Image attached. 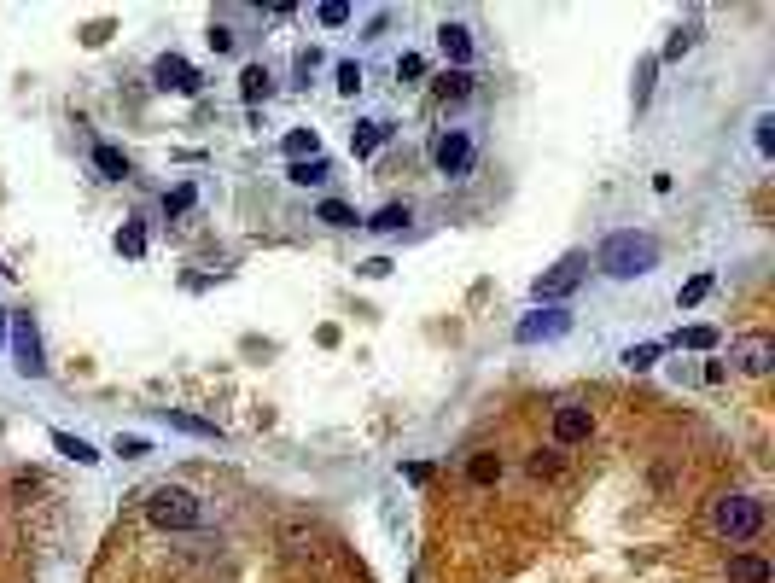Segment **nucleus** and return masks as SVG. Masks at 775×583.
Here are the masks:
<instances>
[{"label": "nucleus", "mask_w": 775, "mask_h": 583, "mask_svg": "<svg viewBox=\"0 0 775 583\" xmlns=\"http://www.w3.org/2000/svg\"><path fill=\"white\" fill-rule=\"evenodd\" d=\"M659 263V245L647 240V234H612L607 245H601V257H595V269H607L612 280H636L647 275Z\"/></svg>", "instance_id": "f257e3e1"}, {"label": "nucleus", "mask_w": 775, "mask_h": 583, "mask_svg": "<svg viewBox=\"0 0 775 583\" xmlns=\"http://www.w3.org/2000/svg\"><path fill=\"white\" fill-rule=\"evenodd\" d=\"M199 496L193 490H181V484H158L152 490V502H146V519L158 525V531H193L199 525Z\"/></svg>", "instance_id": "f03ea898"}, {"label": "nucleus", "mask_w": 775, "mask_h": 583, "mask_svg": "<svg viewBox=\"0 0 775 583\" xmlns=\"http://www.w3.org/2000/svg\"><path fill=\"white\" fill-rule=\"evenodd\" d=\"M711 531L729 537V543L758 537V531H764V502H758V496H723V502L711 508Z\"/></svg>", "instance_id": "7ed1b4c3"}, {"label": "nucleus", "mask_w": 775, "mask_h": 583, "mask_svg": "<svg viewBox=\"0 0 775 583\" xmlns=\"http://www.w3.org/2000/svg\"><path fill=\"white\" fill-rule=\"evenodd\" d=\"M583 275H589V257H577V251H572V257H560V263L531 286V292H537V304H560V298H572L577 286H583Z\"/></svg>", "instance_id": "20e7f679"}, {"label": "nucleus", "mask_w": 775, "mask_h": 583, "mask_svg": "<svg viewBox=\"0 0 775 583\" xmlns=\"http://www.w3.org/2000/svg\"><path fill=\"white\" fill-rule=\"evenodd\" d=\"M6 333H12V350H18V368H24V374H30V379L47 374V362H41V333H35L30 315H12V321H6Z\"/></svg>", "instance_id": "39448f33"}, {"label": "nucleus", "mask_w": 775, "mask_h": 583, "mask_svg": "<svg viewBox=\"0 0 775 583\" xmlns=\"http://www.w3.org/2000/svg\"><path fill=\"white\" fill-rule=\"evenodd\" d=\"M432 164H438L443 175H467L472 170V140L461 135V129L438 135V140H432Z\"/></svg>", "instance_id": "423d86ee"}, {"label": "nucleus", "mask_w": 775, "mask_h": 583, "mask_svg": "<svg viewBox=\"0 0 775 583\" xmlns=\"http://www.w3.org/2000/svg\"><path fill=\"white\" fill-rule=\"evenodd\" d=\"M589 426H595V420H589L583 403H560V409H554V449L583 444V438H589Z\"/></svg>", "instance_id": "0eeeda50"}, {"label": "nucleus", "mask_w": 775, "mask_h": 583, "mask_svg": "<svg viewBox=\"0 0 775 583\" xmlns=\"http://www.w3.org/2000/svg\"><path fill=\"white\" fill-rule=\"evenodd\" d=\"M152 76H158V88H175V94H199L204 82H199V70L187 65L181 53H164L158 65H152Z\"/></svg>", "instance_id": "6e6552de"}, {"label": "nucleus", "mask_w": 775, "mask_h": 583, "mask_svg": "<svg viewBox=\"0 0 775 583\" xmlns=\"http://www.w3.org/2000/svg\"><path fill=\"white\" fill-rule=\"evenodd\" d=\"M735 368H741V374H770V368H775V339L746 333V339L735 344Z\"/></svg>", "instance_id": "1a4fd4ad"}, {"label": "nucleus", "mask_w": 775, "mask_h": 583, "mask_svg": "<svg viewBox=\"0 0 775 583\" xmlns=\"http://www.w3.org/2000/svg\"><path fill=\"white\" fill-rule=\"evenodd\" d=\"M438 47H443V59L455 70H467V59H472V30L467 24H443L438 30Z\"/></svg>", "instance_id": "9d476101"}, {"label": "nucleus", "mask_w": 775, "mask_h": 583, "mask_svg": "<svg viewBox=\"0 0 775 583\" xmlns=\"http://www.w3.org/2000/svg\"><path fill=\"white\" fill-rule=\"evenodd\" d=\"M572 321L560 315V309H548V315H531V321H519V344H537V339H560Z\"/></svg>", "instance_id": "9b49d317"}, {"label": "nucleus", "mask_w": 775, "mask_h": 583, "mask_svg": "<svg viewBox=\"0 0 775 583\" xmlns=\"http://www.w3.org/2000/svg\"><path fill=\"white\" fill-rule=\"evenodd\" d=\"M432 94H438L443 105H461V100H472V70H443L438 82H432Z\"/></svg>", "instance_id": "f8f14e48"}, {"label": "nucleus", "mask_w": 775, "mask_h": 583, "mask_svg": "<svg viewBox=\"0 0 775 583\" xmlns=\"http://www.w3.org/2000/svg\"><path fill=\"white\" fill-rule=\"evenodd\" d=\"M775 572H770V560L764 554H735L729 560V583H770Z\"/></svg>", "instance_id": "ddd939ff"}, {"label": "nucleus", "mask_w": 775, "mask_h": 583, "mask_svg": "<svg viewBox=\"0 0 775 583\" xmlns=\"http://www.w3.org/2000/svg\"><path fill=\"white\" fill-rule=\"evenodd\" d=\"M391 140V123H356V135H350V152L356 158H368V152H379Z\"/></svg>", "instance_id": "4468645a"}, {"label": "nucleus", "mask_w": 775, "mask_h": 583, "mask_svg": "<svg viewBox=\"0 0 775 583\" xmlns=\"http://www.w3.org/2000/svg\"><path fill=\"white\" fill-rule=\"evenodd\" d=\"M467 479L472 484H496L502 479V455H496V449H478V455L467 461Z\"/></svg>", "instance_id": "2eb2a0df"}, {"label": "nucleus", "mask_w": 775, "mask_h": 583, "mask_svg": "<svg viewBox=\"0 0 775 583\" xmlns=\"http://www.w3.org/2000/svg\"><path fill=\"white\" fill-rule=\"evenodd\" d=\"M94 170H100L105 181H123V175H129V158H123L117 146H94Z\"/></svg>", "instance_id": "dca6fc26"}, {"label": "nucleus", "mask_w": 775, "mask_h": 583, "mask_svg": "<svg viewBox=\"0 0 775 583\" xmlns=\"http://www.w3.org/2000/svg\"><path fill=\"white\" fill-rule=\"evenodd\" d=\"M53 449H59V455H70V461H82V467H94V461H100L88 438H70V432H53Z\"/></svg>", "instance_id": "f3484780"}, {"label": "nucleus", "mask_w": 775, "mask_h": 583, "mask_svg": "<svg viewBox=\"0 0 775 583\" xmlns=\"http://www.w3.org/2000/svg\"><path fill=\"white\" fill-rule=\"evenodd\" d=\"M286 181H292V187H315V181H327V158L315 152V158H304V164H292Z\"/></svg>", "instance_id": "a211bd4d"}, {"label": "nucleus", "mask_w": 775, "mask_h": 583, "mask_svg": "<svg viewBox=\"0 0 775 583\" xmlns=\"http://www.w3.org/2000/svg\"><path fill=\"white\" fill-rule=\"evenodd\" d=\"M239 94L257 105V100H269V70L263 65H245V76H239Z\"/></svg>", "instance_id": "6ab92c4d"}, {"label": "nucleus", "mask_w": 775, "mask_h": 583, "mask_svg": "<svg viewBox=\"0 0 775 583\" xmlns=\"http://www.w3.org/2000/svg\"><path fill=\"white\" fill-rule=\"evenodd\" d=\"M315 146H321L315 129H292V135H286V158H292V164H304V158H315Z\"/></svg>", "instance_id": "aec40b11"}, {"label": "nucleus", "mask_w": 775, "mask_h": 583, "mask_svg": "<svg viewBox=\"0 0 775 583\" xmlns=\"http://www.w3.org/2000/svg\"><path fill=\"white\" fill-rule=\"evenodd\" d=\"M560 467H566V449H537V455H531V473H537V479H554V473H560Z\"/></svg>", "instance_id": "412c9836"}, {"label": "nucleus", "mask_w": 775, "mask_h": 583, "mask_svg": "<svg viewBox=\"0 0 775 583\" xmlns=\"http://www.w3.org/2000/svg\"><path fill=\"white\" fill-rule=\"evenodd\" d=\"M368 228H379V234H397V228H408V205H385V210H373Z\"/></svg>", "instance_id": "4be33fe9"}, {"label": "nucleus", "mask_w": 775, "mask_h": 583, "mask_svg": "<svg viewBox=\"0 0 775 583\" xmlns=\"http://www.w3.org/2000/svg\"><path fill=\"white\" fill-rule=\"evenodd\" d=\"M117 251H123V257H140V251H146V234H140V222H123V228H117Z\"/></svg>", "instance_id": "5701e85b"}, {"label": "nucleus", "mask_w": 775, "mask_h": 583, "mask_svg": "<svg viewBox=\"0 0 775 583\" xmlns=\"http://www.w3.org/2000/svg\"><path fill=\"white\" fill-rule=\"evenodd\" d=\"M671 344H688V350H711V344H717V327H682Z\"/></svg>", "instance_id": "b1692460"}, {"label": "nucleus", "mask_w": 775, "mask_h": 583, "mask_svg": "<svg viewBox=\"0 0 775 583\" xmlns=\"http://www.w3.org/2000/svg\"><path fill=\"white\" fill-rule=\"evenodd\" d=\"M169 414V426H181V432H199V438H222L210 420H193V414H181V409H164Z\"/></svg>", "instance_id": "393cba45"}, {"label": "nucleus", "mask_w": 775, "mask_h": 583, "mask_svg": "<svg viewBox=\"0 0 775 583\" xmlns=\"http://www.w3.org/2000/svg\"><path fill=\"white\" fill-rule=\"evenodd\" d=\"M694 41H700V24H682V30H676L671 41H665V59H682V53H688Z\"/></svg>", "instance_id": "a878e982"}, {"label": "nucleus", "mask_w": 775, "mask_h": 583, "mask_svg": "<svg viewBox=\"0 0 775 583\" xmlns=\"http://www.w3.org/2000/svg\"><path fill=\"white\" fill-rule=\"evenodd\" d=\"M321 222H327V228H356V210L338 205V199H327V205H321Z\"/></svg>", "instance_id": "bb28decb"}, {"label": "nucleus", "mask_w": 775, "mask_h": 583, "mask_svg": "<svg viewBox=\"0 0 775 583\" xmlns=\"http://www.w3.org/2000/svg\"><path fill=\"white\" fill-rule=\"evenodd\" d=\"M659 350H665V344H630V350H624V362H630V368H653V362H659Z\"/></svg>", "instance_id": "cd10ccee"}, {"label": "nucleus", "mask_w": 775, "mask_h": 583, "mask_svg": "<svg viewBox=\"0 0 775 583\" xmlns=\"http://www.w3.org/2000/svg\"><path fill=\"white\" fill-rule=\"evenodd\" d=\"M706 292H711V275H694L688 286H682V292H676V304H682V309H694L700 298H706Z\"/></svg>", "instance_id": "c85d7f7f"}, {"label": "nucleus", "mask_w": 775, "mask_h": 583, "mask_svg": "<svg viewBox=\"0 0 775 583\" xmlns=\"http://www.w3.org/2000/svg\"><path fill=\"white\" fill-rule=\"evenodd\" d=\"M280 543H286L292 554H304L309 543H315V531H309V525H286V531H280Z\"/></svg>", "instance_id": "c756f323"}, {"label": "nucleus", "mask_w": 775, "mask_h": 583, "mask_svg": "<svg viewBox=\"0 0 775 583\" xmlns=\"http://www.w3.org/2000/svg\"><path fill=\"white\" fill-rule=\"evenodd\" d=\"M193 199H199V193H193V187L181 181L175 193H164V210H169V216H181V210H193Z\"/></svg>", "instance_id": "7c9ffc66"}, {"label": "nucleus", "mask_w": 775, "mask_h": 583, "mask_svg": "<svg viewBox=\"0 0 775 583\" xmlns=\"http://www.w3.org/2000/svg\"><path fill=\"white\" fill-rule=\"evenodd\" d=\"M321 24H327V30L350 24V6H344V0H327V6H321Z\"/></svg>", "instance_id": "2f4dec72"}, {"label": "nucleus", "mask_w": 775, "mask_h": 583, "mask_svg": "<svg viewBox=\"0 0 775 583\" xmlns=\"http://www.w3.org/2000/svg\"><path fill=\"white\" fill-rule=\"evenodd\" d=\"M653 70H659L653 59H647V65L636 70V105H647V94H653Z\"/></svg>", "instance_id": "473e14b6"}, {"label": "nucleus", "mask_w": 775, "mask_h": 583, "mask_svg": "<svg viewBox=\"0 0 775 583\" xmlns=\"http://www.w3.org/2000/svg\"><path fill=\"white\" fill-rule=\"evenodd\" d=\"M397 76H408V82L426 76V59H420V53H403V59H397Z\"/></svg>", "instance_id": "72a5a7b5"}, {"label": "nucleus", "mask_w": 775, "mask_h": 583, "mask_svg": "<svg viewBox=\"0 0 775 583\" xmlns=\"http://www.w3.org/2000/svg\"><path fill=\"white\" fill-rule=\"evenodd\" d=\"M338 88H344V94H356V88H362V70H356V65H338Z\"/></svg>", "instance_id": "f704fd0d"}, {"label": "nucleus", "mask_w": 775, "mask_h": 583, "mask_svg": "<svg viewBox=\"0 0 775 583\" xmlns=\"http://www.w3.org/2000/svg\"><path fill=\"white\" fill-rule=\"evenodd\" d=\"M210 47H216V53H228V47H234V30H228V24H216V30H210Z\"/></svg>", "instance_id": "c9c22d12"}, {"label": "nucleus", "mask_w": 775, "mask_h": 583, "mask_svg": "<svg viewBox=\"0 0 775 583\" xmlns=\"http://www.w3.org/2000/svg\"><path fill=\"white\" fill-rule=\"evenodd\" d=\"M758 146H764V152H775V117H764V123H758Z\"/></svg>", "instance_id": "e433bc0d"}, {"label": "nucleus", "mask_w": 775, "mask_h": 583, "mask_svg": "<svg viewBox=\"0 0 775 583\" xmlns=\"http://www.w3.org/2000/svg\"><path fill=\"white\" fill-rule=\"evenodd\" d=\"M117 455H146V438H117Z\"/></svg>", "instance_id": "4c0bfd02"}, {"label": "nucleus", "mask_w": 775, "mask_h": 583, "mask_svg": "<svg viewBox=\"0 0 775 583\" xmlns=\"http://www.w3.org/2000/svg\"><path fill=\"white\" fill-rule=\"evenodd\" d=\"M0 333H6V309H0Z\"/></svg>", "instance_id": "58836bf2"}]
</instances>
